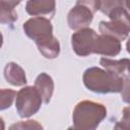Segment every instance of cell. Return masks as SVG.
<instances>
[{
    "mask_svg": "<svg viewBox=\"0 0 130 130\" xmlns=\"http://www.w3.org/2000/svg\"><path fill=\"white\" fill-rule=\"evenodd\" d=\"M17 92L13 89L2 88L1 89V99H0V110L4 111L11 107L14 99L16 98Z\"/></svg>",
    "mask_w": 130,
    "mask_h": 130,
    "instance_id": "15",
    "label": "cell"
},
{
    "mask_svg": "<svg viewBox=\"0 0 130 130\" xmlns=\"http://www.w3.org/2000/svg\"><path fill=\"white\" fill-rule=\"evenodd\" d=\"M22 28L24 34L30 40L35 41L36 45L46 42L54 37L53 25L51 23V20L47 17H31L22 24Z\"/></svg>",
    "mask_w": 130,
    "mask_h": 130,
    "instance_id": "5",
    "label": "cell"
},
{
    "mask_svg": "<svg viewBox=\"0 0 130 130\" xmlns=\"http://www.w3.org/2000/svg\"><path fill=\"white\" fill-rule=\"evenodd\" d=\"M39 52L47 59H55L60 54V43L56 37L37 45Z\"/></svg>",
    "mask_w": 130,
    "mask_h": 130,
    "instance_id": "13",
    "label": "cell"
},
{
    "mask_svg": "<svg viewBox=\"0 0 130 130\" xmlns=\"http://www.w3.org/2000/svg\"><path fill=\"white\" fill-rule=\"evenodd\" d=\"M4 77L10 84L14 86H22L27 82L25 71L22 69V67L14 62H9L5 65Z\"/></svg>",
    "mask_w": 130,
    "mask_h": 130,
    "instance_id": "11",
    "label": "cell"
},
{
    "mask_svg": "<svg viewBox=\"0 0 130 130\" xmlns=\"http://www.w3.org/2000/svg\"><path fill=\"white\" fill-rule=\"evenodd\" d=\"M100 64L110 72L124 79H130V59L123 58L120 60H113L103 57L100 60Z\"/></svg>",
    "mask_w": 130,
    "mask_h": 130,
    "instance_id": "10",
    "label": "cell"
},
{
    "mask_svg": "<svg viewBox=\"0 0 130 130\" xmlns=\"http://www.w3.org/2000/svg\"><path fill=\"white\" fill-rule=\"evenodd\" d=\"M43 99L36 86H24L16 94L15 108L20 118H29L42 107Z\"/></svg>",
    "mask_w": 130,
    "mask_h": 130,
    "instance_id": "4",
    "label": "cell"
},
{
    "mask_svg": "<svg viewBox=\"0 0 130 130\" xmlns=\"http://www.w3.org/2000/svg\"><path fill=\"white\" fill-rule=\"evenodd\" d=\"M126 49H127V52L130 54V38L128 39V41L126 43Z\"/></svg>",
    "mask_w": 130,
    "mask_h": 130,
    "instance_id": "23",
    "label": "cell"
},
{
    "mask_svg": "<svg viewBox=\"0 0 130 130\" xmlns=\"http://www.w3.org/2000/svg\"><path fill=\"white\" fill-rule=\"evenodd\" d=\"M21 0H0V7L6 8V9H14L15 6H17Z\"/></svg>",
    "mask_w": 130,
    "mask_h": 130,
    "instance_id": "21",
    "label": "cell"
},
{
    "mask_svg": "<svg viewBox=\"0 0 130 130\" xmlns=\"http://www.w3.org/2000/svg\"><path fill=\"white\" fill-rule=\"evenodd\" d=\"M107 117L106 107L92 101H81L74 107L72 113L73 128L93 130Z\"/></svg>",
    "mask_w": 130,
    "mask_h": 130,
    "instance_id": "2",
    "label": "cell"
},
{
    "mask_svg": "<svg viewBox=\"0 0 130 130\" xmlns=\"http://www.w3.org/2000/svg\"><path fill=\"white\" fill-rule=\"evenodd\" d=\"M25 11L31 16H42L52 19L56 12L55 0H27Z\"/></svg>",
    "mask_w": 130,
    "mask_h": 130,
    "instance_id": "8",
    "label": "cell"
},
{
    "mask_svg": "<svg viewBox=\"0 0 130 130\" xmlns=\"http://www.w3.org/2000/svg\"><path fill=\"white\" fill-rule=\"evenodd\" d=\"M17 20V13L14 9L1 8L0 21L2 24H12Z\"/></svg>",
    "mask_w": 130,
    "mask_h": 130,
    "instance_id": "16",
    "label": "cell"
},
{
    "mask_svg": "<svg viewBox=\"0 0 130 130\" xmlns=\"http://www.w3.org/2000/svg\"><path fill=\"white\" fill-rule=\"evenodd\" d=\"M124 5L128 10H130V0H124Z\"/></svg>",
    "mask_w": 130,
    "mask_h": 130,
    "instance_id": "22",
    "label": "cell"
},
{
    "mask_svg": "<svg viewBox=\"0 0 130 130\" xmlns=\"http://www.w3.org/2000/svg\"><path fill=\"white\" fill-rule=\"evenodd\" d=\"M120 7H125L124 0H99V10L107 16Z\"/></svg>",
    "mask_w": 130,
    "mask_h": 130,
    "instance_id": "14",
    "label": "cell"
},
{
    "mask_svg": "<svg viewBox=\"0 0 130 130\" xmlns=\"http://www.w3.org/2000/svg\"><path fill=\"white\" fill-rule=\"evenodd\" d=\"M115 129H130V106L125 107L122 112V119L114 126Z\"/></svg>",
    "mask_w": 130,
    "mask_h": 130,
    "instance_id": "18",
    "label": "cell"
},
{
    "mask_svg": "<svg viewBox=\"0 0 130 130\" xmlns=\"http://www.w3.org/2000/svg\"><path fill=\"white\" fill-rule=\"evenodd\" d=\"M121 49L122 47L120 40L109 35L101 34L96 41L94 54L103 55L106 57H115L120 54Z\"/></svg>",
    "mask_w": 130,
    "mask_h": 130,
    "instance_id": "9",
    "label": "cell"
},
{
    "mask_svg": "<svg viewBox=\"0 0 130 130\" xmlns=\"http://www.w3.org/2000/svg\"><path fill=\"white\" fill-rule=\"evenodd\" d=\"M93 12L84 5L76 4L67 14L68 26L73 30L88 27L93 19Z\"/></svg>",
    "mask_w": 130,
    "mask_h": 130,
    "instance_id": "7",
    "label": "cell"
},
{
    "mask_svg": "<svg viewBox=\"0 0 130 130\" xmlns=\"http://www.w3.org/2000/svg\"><path fill=\"white\" fill-rule=\"evenodd\" d=\"M99 35L89 27L76 30L71 36V46L74 53L80 57L94 54Z\"/></svg>",
    "mask_w": 130,
    "mask_h": 130,
    "instance_id": "6",
    "label": "cell"
},
{
    "mask_svg": "<svg viewBox=\"0 0 130 130\" xmlns=\"http://www.w3.org/2000/svg\"><path fill=\"white\" fill-rule=\"evenodd\" d=\"M35 86L41 93L44 104H49L54 92V81L52 77L49 74L42 72L37 76Z\"/></svg>",
    "mask_w": 130,
    "mask_h": 130,
    "instance_id": "12",
    "label": "cell"
},
{
    "mask_svg": "<svg viewBox=\"0 0 130 130\" xmlns=\"http://www.w3.org/2000/svg\"><path fill=\"white\" fill-rule=\"evenodd\" d=\"M9 129H43V126L35 120H27V121H19L9 127Z\"/></svg>",
    "mask_w": 130,
    "mask_h": 130,
    "instance_id": "17",
    "label": "cell"
},
{
    "mask_svg": "<svg viewBox=\"0 0 130 130\" xmlns=\"http://www.w3.org/2000/svg\"><path fill=\"white\" fill-rule=\"evenodd\" d=\"M84 86L95 93H117L121 92L124 78L100 67H89L83 72Z\"/></svg>",
    "mask_w": 130,
    "mask_h": 130,
    "instance_id": "1",
    "label": "cell"
},
{
    "mask_svg": "<svg viewBox=\"0 0 130 130\" xmlns=\"http://www.w3.org/2000/svg\"><path fill=\"white\" fill-rule=\"evenodd\" d=\"M76 4L86 6L93 13H95L99 10V0H76Z\"/></svg>",
    "mask_w": 130,
    "mask_h": 130,
    "instance_id": "20",
    "label": "cell"
},
{
    "mask_svg": "<svg viewBox=\"0 0 130 130\" xmlns=\"http://www.w3.org/2000/svg\"><path fill=\"white\" fill-rule=\"evenodd\" d=\"M121 99L124 103L130 105V79H124L123 87L121 90Z\"/></svg>",
    "mask_w": 130,
    "mask_h": 130,
    "instance_id": "19",
    "label": "cell"
},
{
    "mask_svg": "<svg viewBox=\"0 0 130 130\" xmlns=\"http://www.w3.org/2000/svg\"><path fill=\"white\" fill-rule=\"evenodd\" d=\"M110 21H101L99 25L102 35L112 36L120 41L127 39L130 32V13L125 7H120L109 16Z\"/></svg>",
    "mask_w": 130,
    "mask_h": 130,
    "instance_id": "3",
    "label": "cell"
}]
</instances>
